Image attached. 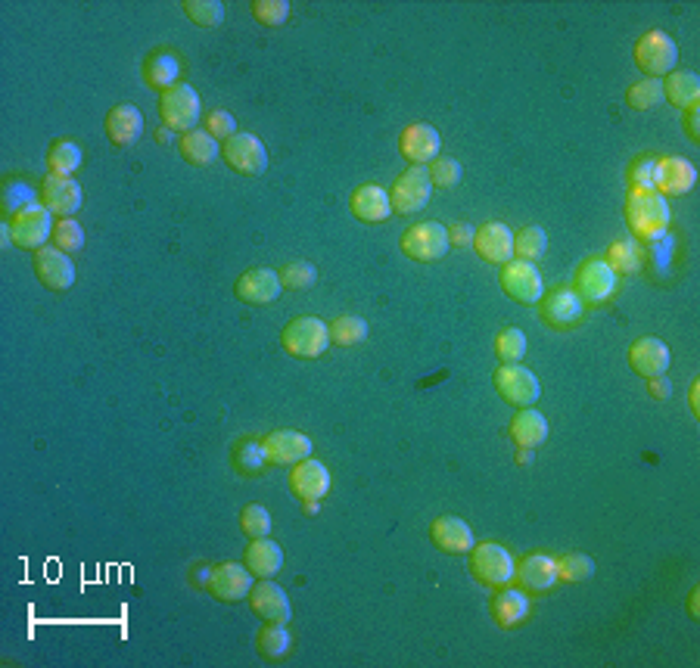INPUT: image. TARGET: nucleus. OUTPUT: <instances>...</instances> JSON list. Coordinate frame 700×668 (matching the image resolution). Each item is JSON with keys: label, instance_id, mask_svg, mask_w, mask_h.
<instances>
[{"label": "nucleus", "instance_id": "3", "mask_svg": "<svg viewBox=\"0 0 700 668\" xmlns=\"http://www.w3.org/2000/svg\"><path fill=\"white\" fill-rule=\"evenodd\" d=\"M635 66L644 72V78H666L679 66V44L660 28L644 32L635 44Z\"/></svg>", "mask_w": 700, "mask_h": 668}, {"label": "nucleus", "instance_id": "14", "mask_svg": "<svg viewBox=\"0 0 700 668\" xmlns=\"http://www.w3.org/2000/svg\"><path fill=\"white\" fill-rule=\"evenodd\" d=\"M206 588L221 603H237V600L249 597V591H252V572L240 563H218L209 572Z\"/></svg>", "mask_w": 700, "mask_h": 668}, {"label": "nucleus", "instance_id": "39", "mask_svg": "<svg viewBox=\"0 0 700 668\" xmlns=\"http://www.w3.org/2000/svg\"><path fill=\"white\" fill-rule=\"evenodd\" d=\"M545 249H548V237H545V230L539 224H529V227H523L514 234V255L520 261H536V258L545 255Z\"/></svg>", "mask_w": 700, "mask_h": 668}, {"label": "nucleus", "instance_id": "17", "mask_svg": "<svg viewBox=\"0 0 700 668\" xmlns=\"http://www.w3.org/2000/svg\"><path fill=\"white\" fill-rule=\"evenodd\" d=\"M439 150H442V137L433 125L427 122H417V125H408L402 134H399V153L405 162L411 165H427L433 159H439Z\"/></svg>", "mask_w": 700, "mask_h": 668}, {"label": "nucleus", "instance_id": "7", "mask_svg": "<svg viewBox=\"0 0 700 668\" xmlns=\"http://www.w3.org/2000/svg\"><path fill=\"white\" fill-rule=\"evenodd\" d=\"M53 237V212L44 206V202H35L22 212H16L10 218V240L19 249H44L47 240Z\"/></svg>", "mask_w": 700, "mask_h": 668}, {"label": "nucleus", "instance_id": "9", "mask_svg": "<svg viewBox=\"0 0 700 668\" xmlns=\"http://www.w3.org/2000/svg\"><path fill=\"white\" fill-rule=\"evenodd\" d=\"M448 246H452L448 227L439 221H420L402 234V252L411 261H439L448 252Z\"/></svg>", "mask_w": 700, "mask_h": 668}, {"label": "nucleus", "instance_id": "11", "mask_svg": "<svg viewBox=\"0 0 700 668\" xmlns=\"http://www.w3.org/2000/svg\"><path fill=\"white\" fill-rule=\"evenodd\" d=\"M501 289L520 305H536L545 296V283L532 261H508L501 265Z\"/></svg>", "mask_w": 700, "mask_h": 668}, {"label": "nucleus", "instance_id": "2", "mask_svg": "<svg viewBox=\"0 0 700 668\" xmlns=\"http://www.w3.org/2000/svg\"><path fill=\"white\" fill-rule=\"evenodd\" d=\"M517 572V560L508 547H501L498 541H483L473 544L470 550V575L486 588H501L508 585Z\"/></svg>", "mask_w": 700, "mask_h": 668}, {"label": "nucleus", "instance_id": "21", "mask_svg": "<svg viewBox=\"0 0 700 668\" xmlns=\"http://www.w3.org/2000/svg\"><path fill=\"white\" fill-rule=\"evenodd\" d=\"M333 479H330V470L324 467L321 460H312V457H305L299 460L293 473H290V488H293V495L305 504V501H321L327 498V491H330Z\"/></svg>", "mask_w": 700, "mask_h": 668}, {"label": "nucleus", "instance_id": "30", "mask_svg": "<svg viewBox=\"0 0 700 668\" xmlns=\"http://www.w3.org/2000/svg\"><path fill=\"white\" fill-rule=\"evenodd\" d=\"M663 81V100H669L676 109H691L700 103V78L697 72H688V69H676L669 72Z\"/></svg>", "mask_w": 700, "mask_h": 668}, {"label": "nucleus", "instance_id": "28", "mask_svg": "<svg viewBox=\"0 0 700 668\" xmlns=\"http://www.w3.org/2000/svg\"><path fill=\"white\" fill-rule=\"evenodd\" d=\"M514 575L520 578V585H523L526 591H532V594H545V591H551V588L560 582V578H557V560L548 557V554H532V557H526V560L517 566Z\"/></svg>", "mask_w": 700, "mask_h": 668}, {"label": "nucleus", "instance_id": "40", "mask_svg": "<svg viewBox=\"0 0 700 668\" xmlns=\"http://www.w3.org/2000/svg\"><path fill=\"white\" fill-rule=\"evenodd\" d=\"M184 13L193 25H200V28H218L224 22V16H228L221 0H184Z\"/></svg>", "mask_w": 700, "mask_h": 668}, {"label": "nucleus", "instance_id": "50", "mask_svg": "<svg viewBox=\"0 0 700 668\" xmlns=\"http://www.w3.org/2000/svg\"><path fill=\"white\" fill-rule=\"evenodd\" d=\"M35 202H41V190H32L28 184H7L4 187V209L13 215L28 209V206H35Z\"/></svg>", "mask_w": 700, "mask_h": 668}, {"label": "nucleus", "instance_id": "53", "mask_svg": "<svg viewBox=\"0 0 700 668\" xmlns=\"http://www.w3.org/2000/svg\"><path fill=\"white\" fill-rule=\"evenodd\" d=\"M473 234H476V227H470L464 221L448 227V240H452V246H473Z\"/></svg>", "mask_w": 700, "mask_h": 668}, {"label": "nucleus", "instance_id": "60", "mask_svg": "<svg viewBox=\"0 0 700 668\" xmlns=\"http://www.w3.org/2000/svg\"><path fill=\"white\" fill-rule=\"evenodd\" d=\"M159 143H172V131L162 128V131H159Z\"/></svg>", "mask_w": 700, "mask_h": 668}, {"label": "nucleus", "instance_id": "29", "mask_svg": "<svg viewBox=\"0 0 700 668\" xmlns=\"http://www.w3.org/2000/svg\"><path fill=\"white\" fill-rule=\"evenodd\" d=\"M243 560H246V569L256 578H274L284 569V547L271 538H252Z\"/></svg>", "mask_w": 700, "mask_h": 668}, {"label": "nucleus", "instance_id": "42", "mask_svg": "<svg viewBox=\"0 0 700 668\" xmlns=\"http://www.w3.org/2000/svg\"><path fill=\"white\" fill-rule=\"evenodd\" d=\"M595 575V560L588 554H567L557 560V578L560 582H588Z\"/></svg>", "mask_w": 700, "mask_h": 668}, {"label": "nucleus", "instance_id": "59", "mask_svg": "<svg viewBox=\"0 0 700 668\" xmlns=\"http://www.w3.org/2000/svg\"><path fill=\"white\" fill-rule=\"evenodd\" d=\"M318 510H321V507H318V501H305V513H308V516H315Z\"/></svg>", "mask_w": 700, "mask_h": 668}, {"label": "nucleus", "instance_id": "57", "mask_svg": "<svg viewBox=\"0 0 700 668\" xmlns=\"http://www.w3.org/2000/svg\"><path fill=\"white\" fill-rule=\"evenodd\" d=\"M517 463H523V467H526V463H532V448H520L517 451Z\"/></svg>", "mask_w": 700, "mask_h": 668}, {"label": "nucleus", "instance_id": "38", "mask_svg": "<svg viewBox=\"0 0 700 668\" xmlns=\"http://www.w3.org/2000/svg\"><path fill=\"white\" fill-rule=\"evenodd\" d=\"M604 261L613 268V274H635V271H641V261H644V258H641L638 243L626 237V240H616V243L607 249Z\"/></svg>", "mask_w": 700, "mask_h": 668}, {"label": "nucleus", "instance_id": "48", "mask_svg": "<svg viewBox=\"0 0 700 668\" xmlns=\"http://www.w3.org/2000/svg\"><path fill=\"white\" fill-rule=\"evenodd\" d=\"M280 283H284V289H312L318 283V268L312 261H290L280 271Z\"/></svg>", "mask_w": 700, "mask_h": 668}, {"label": "nucleus", "instance_id": "32", "mask_svg": "<svg viewBox=\"0 0 700 668\" xmlns=\"http://www.w3.org/2000/svg\"><path fill=\"white\" fill-rule=\"evenodd\" d=\"M529 616V597L517 588H504L492 600V619L498 628H514Z\"/></svg>", "mask_w": 700, "mask_h": 668}, {"label": "nucleus", "instance_id": "34", "mask_svg": "<svg viewBox=\"0 0 700 668\" xmlns=\"http://www.w3.org/2000/svg\"><path fill=\"white\" fill-rule=\"evenodd\" d=\"M181 75V60L175 53H153L144 63V81L150 87H159V91H168V87L178 84Z\"/></svg>", "mask_w": 700, "mask_h": 668}, {"label": "nucleus", "instance_id": "24", "mask_svg": "<svg viewBox=\"0 0 700 668\" xmlns=\"http://www.w3.org/2000/svg\"><path fill=\"white\" fill-rule=\"evenodd\" d=\"M103 128H106V137L116 143V147L128 150L140 140V134H144V115H140V109L131 103H119L106 112Z\"/></svg>", "mask_w": 700, "mask_h": 668}, {"label": "nucleus", "instance_id": "1", "mask_svg": "<svg viewBox=\"0 0 700 668\" xmlns=\"http://www.w3.org/2000/svg\"><path fill=\"white\" fill-rule=\"evenodd\" d=\"M672 215H669V199L657 190H629L626 199V224L632 237L641 243H654L666 234Z\"/></svg>", "mask_w": 700, "mask_h": 668}, {"label": "nucleus", "instance_id": "56", "mask_svg": "<svg viewBox=\"0 0 700 668\" xmlns=\"http://www.w3.org/2000/svg\"><path fill=\"white\" fill-rule=\"evenodd\" d=\"M697 389H700V380H694V383H691V395H688V401H691V414H694V417L700 414V411H697Z\"/></svg>", "mask_w": 700, "mask_h": 668}, {"label": "nucleus", "instance_id": "35", "mask_svg": "<svg viewBox=\"0 0 700 668\" xmlns=\"http://www.w3.org/2000/svg\"><path fill=\"white\" fill-rule=\"evenodd\" d=\"M81 162H84V153L75 140H56L47 153V168H50V174H56V178H72V174L81 168Z\"/></svg>", "mask_w": 700, "mask_h": 668}, {"label": "nucleus", "instance_id": "36", "mask_svg": "<svg viewBox=\"0 0 700 668\" xmlns=\"http://www.w3.org/2000/svg\"><path fill=\"white\" fill-rule=\"evenodd\" d=\"M290 644H293V637H290L287 625H280V622H268V625L256 634V650H259L268 662L284 659V656L290 653Z\"/></svg>", "mask_w": 700, "mask_h": 668}, {"label": "nucleus", "instance_id": "54", "mask_svg": "<svg viewBox=\"0 0 700 668\" xmlns=\"http://www.w3.org/2000/svg\"><path fill=\"white\" fill-rule=\"evenodd\" d=\"M648 392H651V398L666 401V398L672 395V383L666 380V376H651V380H648Z\"/></svg>", "mask_w": 700, "mask_h": 668}, {"label": "nucleus", "instance_id": "37", "mask_svg": "<svg viewBox=\"0 0 700 668\" xmlns=\"http://www.w3.org/2000/svg\"><path fill=\"white\" fill-rule=\"evenodd\" d=\"M364 339H368V321L358 317V314H340L330 324V342L333 345L352 348V345H361Z\"/></svg>", "mask_w": 700, "mask_h": 668}, {"label": "nucleus", "instance_id": "22", "mask_svg": "<svg viewBox=\"0 0 700 668\" xmlns=\"http://www.w3.org/2000/svg\"><path fill=\"white\" fill-rule=\"evenodd\" d=\"M41 202L53 215L72 218L84 206V190L75 178H56V174H47L44 184H41Z\"/></svg>", "mask_w": 700, "mask_h": 668}, {"label": "nucleus", "instance_id": "15", "mask_svg": "<svg viewBox=\"0 0 700 668\" xmlns=\"http://www.w3.org/2000/svg\"><path fill=\"white\" fill-rule=\"evenodd\" d=\"M473 249L483 261H489V265H508L514 258V230L501 221H489L483 227H476Z\"/></svg>", "mask_w": 700, "mask_h": 668}, {"label": "nucleus", "instance_id": "43", "mask_svg": "<svg viewBox=\"0 0 700 668\" xmlns=\"http://www.w3.org/2000/svg\"><path fill=\"white\" fill-rule=\"evenodd\" d=\"M234 460H237V467L246 473V476H259L265 467H268V451H265V442H240L237 451H234Z\"/></svg>", "mask_w": 700, "mask_h": 668}, {"label": "nucleus", "instance_id": "6", "mask_svg": "<svg viewBox=\"0 0 700 668\" xmlns=\"http://www.w3.org/2000/svg\"><path fill=\"white\" fill-rule=\"evenodd\" d=\"M433 181L424 165H411L408 171H402L396 184L389 190V202H392V215H414L420 209L430 206L433 199Z\"/></svg>", "mask_w": 700, "mask_h": 668}, {"label": "nucleus", "instance_id": "55", "mask_svg": "<svg viewBox=\"0 0 700 668\" xmlns=\"http://www.w3.org/2000/svg\"><path fill=\"white\" fill-rule=\"evenodd\" d=\"M688 115H685V131H688V137L694 140V143H700V109L697 106H691V109H685Z\"/></svg>", "mask_w": 700, "mask_h": 668}, {"label": "nucleus", "instance_id": "41", "mask_svg": "<svg viewBox=\"0 0 700 668\" xmlns=\"http://www.w3.org/2000/svg\"><path fill=\"white\" fill-rule=\"evenodd\" d=\"M495 355H498V361H504V364L523 361V355H526V333L517 330V327H504V330L495 336Z\"/></svg>", "mask_w": 700, "mask_h": 668}, {"label": "nucleus", "instance_id": "20", "mask_svg": "<svg viewBox=\"0 0 700 668\" xmlns=\"http://www.w3.org/2000/svg\"><path fill=\"white\" fill-rule=\"evenodd\" d=\"M265 451H268V463H277V467H296L299 460L312 457V439L299 429H274L271 435H265Z\"/></svg>", "mask_w": 700, "mask_h": 668}, {"label": "nucleus", "instance_id": "51", "mask_svg": "<svg viewBox=\"0 0 700 668\" xmlns=\"http://www.w3.org/2000/svg\"><path fill=\"white\" fill-rule=\"evenodd\" d=\"M206 131L221 143H228L234 134H237V119H234V115L228 112V109H215V112H209L206 115Z\"/></svg>", "mask_w": 700, "mask_h": 668}, {"label": "nucleus", "instance_id": "25", "mask_svg": "<svg viewBox=\"0 0 700 668\" xmlns=\"http://www.w3.org/2000/svg\"><path fill=\"white\" fill-rule=\"evenodd\" d=\"M349 209L358 221L364 224H383L392 215V202H389V190H383L380 184H361L352 190L349 196Z\"/></svg>", "mask_w": 700, "mask_h": 668}, {"label": "nucleus", "instance_id": "13", "mask_svg": "<svg viewBox=\"0 0 700 668\" xmlns=\"http://www.w3.org/2000/svg\"><path fill=\"white\" fill-rule=\"evenodd\" d=\"M542 308V321L554 330H570L582 321L585 314V302L579 299L576 289L570 286H560V289H551L548 296H542L539 302Z\"/></svg>", "mask_w": 700, "mask_h": 668}, {"label": "nucleus", "instance_id": "52", "mask_svg": "<svg viewBox=\"0 0 700 668\" xmlns=\"http://www.w3.org/2000/svg\"><path fill=\"white\" fill-rule=\"evenodd\" d=\"M654 171H657V159H638L629 168L632 190H654Z\"/></svg>", "mask_w": 700, "mask_h": 668}, {"label": "nucleus", "instance_id": "5", "mask_svg": "<svg viewBox=\"0 0 700 668\" xmlns=\"http://www.w3.org/2000/svg\"><path fill=\"white\" fill-rule=\"evenodd\" d=\"M280 345H284L293 358H302V361L321 358L330 345V327L321 317H296V321H290L284 333H280Z\"/></svg>", "mask_w": 700, "mask_h": 668}, {"label": "nucleus", "instance_id": "18", "mask_svg": "<svg viewBox=\"0 0 700 668\" xmlns=\"http://www.w3.org/2000/svg\"><path fill=\"white\" fill-rule=\"evenodd\" d=\"M249 606H252V613H256L259 619L265 622H280V625H287L293 619V606H290V597L287 591L274 585L271 578H262L259 585H252L249 591Z\"/></svg>", "mask_w": 700, "mask_h": 668}, {"label": "nucleus", "instance_id": "49", "mask_svg": "<svg viewBox=\"0 0 700 668\" xmlns=\"http://www.w3.org/2000/svg\"><path fill=\"white\" fill-rule=\"evenodd\" d=\"M249 10H252V19L268 25V28H277V25H284L290 19V4H287V0H256V4H252Z\"/></svg>", "mask_w": 700, "mask_h": 668}, {"label": "nucleus", "instance_id": "23", "mask_svg": "<svg viewBox=\"0 0 700 668\" xmlns=\"http://www.w3.org/2000/svg\"><path fill=\"white\" fill-rule=\"evenodd\" d=\"M234 289H237V299L246 305H271L284 293V283H280V274L271 268H249L237 280Z\"/></svg>", "mask_w": 700, "mask_h": 668}, {"label": "nucleus", "instance_id": "58", "mask_svg": "<svg viewBox=\"0 0 700 668\" xmlns=\"http://www.w3.org/2000/svg\"><path fill=\"white\" fill-rule=\"evenodd\" d=\"M688 606H691V609H688V613H691V616L697 619V616H700V609H697V591L691 594V603H688Z\"/></svg>", "mask_w": 700, "mask_h": 668}, {"label": "nucleus", "instance_id": "19", "mask_svg": "<svg viewBox=\"0 0 700 668\" xmlns=\"http://www.w3.org/2000/svg\"><path fill=\"white\" fill-rule=\"evenodd\" d=\"M697 184V168L682 159V156H666L657 159V171H654V190L660 196H685L691 193V187Z\"/></svg>", "mask_w": 700, "mask_h": 668}, {"label": "nucleus", "instance_id": "12", "mask_svg": "<svg viewBox=\"0 0 700 668\" xmlns=\"http://www.w3.org/2000/svg\"><path fill=\"white\" fill-rule=\"evenodd\" d=\"M576 293L588 305H601L616 293V274L604 258H588L576 271Z\"/></svg>", "mask_w": 700, "mask_h": 668}, {"label": "nucleus", "instance_id": "31", "mask_svg": "<svg viewBox=\"0 0 700 668\" xmlns=\"http://www.w3.org/2000/svg\"><path fill=\"white\" fill-rule=\"evenodd\" d=\"M511 439H514L517 448H532V451H536L548 439V420H545V414L532 411V408H520L517 417L511 420Z\"/></svg>", "mask_w": 700, "mask_h": 668}, {"label": "nucleus", "instance_id": "45", "mask_svg": "<svg viewBox=\"0 0 700 668\" xmlns=\"http://www.w3.org/2000/svg\"><path fill=\"white\" fill-rule=\"evenodd\" d=\"M629 106L632 109H654L663 103V81L660 78H641L629 87Z\"/></svg>", "mask_w": 700, "mask_h": 668}, {"label": "nucleus", "instance_id": "26", "mask_svg": "<svg viewBox=\"0 0 700 668\" xmlns=\"http://www.w3.org/2000/svg\"><path fill=\"white\" fill-rule=\"evenodd\" d=\"M669 348L663 339L657 336H644L638 342H632L629 348V367L644 376V380H651V376H663L669 370Z\"/></svg>", "mask_w": 700, "mask_h": 668}, {"label": "nucleus", "instance_id": "16", "mask_svg": "<svg viewBox=\"0 0 700 668\" xmlns=\"http://www.w3.org/2000/svg\"><path fill=\"white\" fill-rule=\"evenodd\" d=\"M35 274L47 289H53V293H66L75 283V261L63 249L44 246L35 252Z\"/></svg>", "mask_w": 700, "mask_h": 668}, {"label": "nucleus", "instance_id": "8", "mask_svg": "<svg viewBox=\"0 0 700 668\" xmlns=\"http://www.w3.org/2000/svg\"><path fill=\"white\" fill-rule=\"evenodd\" d=\"M495 389L514 408H532L542 398L539 376L523 364H501L495 370Z\"/></svg>", "mask_w": 700, "mask_h": 668}, {"label": "nucleus", "instance_id": "4", "mask_svg": "<svg viewBox=\"0 0 700 668\" xmlns=\"http://www.w3.org/2000/svg\"><path fill=\"white\" fill-rule=\"evenodd\" d=\"M159 115L168 131H175V134L196 131V125L203 119V100L190 84H175V87H168V91H162Z\"/></svg>", "mask_w": 700, "mask_h": 668}, {"label": "nucleus", "instance_id": "10", "mask_svg": "<svg viewBox=\"0 0 700 668\" xmlns=\"http://www.w3.org/2000/svg\"><path fill=\"white\" fill-rule=\"evenodd\" d=\"M221 156L237 174H246V178H259L268 168V150L265 143L256 134L237 131L228 143L221 147Z\"/></svg>", "mask_w": 700, "mask_h": 668}, {"label": "nucleus", "instance_id": "27", "mask_svg": "<svg viewBox=\"0 0 700 668\" xmlns=\"http://www.w3.org/2000/svg\"><path fill=\"white\" fill-rule=\"evenodd\" d=\"M430 538L445 554H470L476 535L461 516H439L430 526Z\"/></svg>", "mask_w": 700, "mask_h": 668}, {"label": "nucleus", "instance_id": "47", "mask_svg": "<svg viewBox=\"0 0 700 668\" xmlns=\"http://www.w3.org/2000/svg\"><path fill=\"white\" fill-rule=\"evenodd\" d=\"M53 246L63 249L66 255L81 252L84 249V227L75 218H63L60 224L53 227Z\"/></svg>", "mask_w": 700, "mask_h": 668}, {"label": "nucleus", "instance_id": "44", "mask_svg": "<svg viewBox=\"0 0 700 668\" xmlns=\"http://www.w3.org/2000/svg\"><path fill=\"white\" fill-rule=\"evenodd\" d=\"M271 513H268V507H262V504H246L243 507V513H240V529H243V535H249V541L252 538H268L271 535Z\"/></svg>", "mask_w": 700, "mask_h": 668}, {"label": "nucleus", "instance_id": "46", "mask_svg": "<svg viewBox=\"0 0 700 668\" xmlns=\"http://www.w3.org/2000/svg\"><path fill=\"white\" fill-rule=\"evenodd\" d=\"M427 174H430L433 187L452 190V187H458V184H461V174H464V171H461V162H458V159H452V156H439V159H433V162H430Z\"/></svg>", "mask_w": 700, "mask_h": 668}, {"label": "nucleus", "instance_id": "33", "mask_svg": "<svg viewBox=\"0 0 700 668\" xmlns=\"http://www.w3.org/2000/svg\"><path fill=\"white\" fill-rule=\"evenodd\" d=\"M178 147H181L184 162H190V165H212L221 156V143L209 131H200V128L181 134Z\"/></svg>", "mask_w": 700, "mask_h": 668}]
</instances>
